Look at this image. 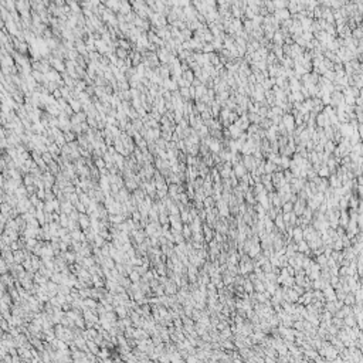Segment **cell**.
Instances as JSON below:
<instances>
[{
  "mask_svg": "<svg viewBox=\"0 0 363 363\" xmlns=\"http://www.w3.org/2000/svg\"><path fill=\"white\" fill-rule=\"evenodd\" d=\"M50 64H51V67H53V70L58 71V72H65L67 68H65V62H62V60H60V58H55V57H50L48 58Z\"/></svg>",
  "mask_w": 363,
  "mask_h": 363,
  "instance_id": "1",
  "label": "cell"
},
{
  "mask_svg": "<svg viewBox=\"0 0 363 363\" xmlns=\"http://www.w3.org/2000/svg\"><path fill=\"white\" fill-rule=\"evenodd\" d=\"M233 173H234V176L237 179H243L244 176L247 174V169H245V166L243 165V162L233 166Z\"/></svg>",
  "mask_w": 363,
  "mask_h": 363,
  "instance_id": "2",
  "label": "cell"
},
{
  "mask_svg": "<svg viewBox=\"0 0 363 363\" xmlns=\"http://www.w3.org/2000/svg\"><path fill=\"white\" fill-rule=\"evenodd\" d=\"M48 152L51 153V155H53L54 159H55V157H58V156H60V155L62 153V152H61V148H60V146H58V145L55 143V142H54V143H51V145L48 146Z\"/></svg>",
  "mask_w": 363,
  "mask_h": 363,
  "instance_id": "3",
  "label": "cell"
},
{
  "mask_svg": "<svg viewBox=\"0 0 363 363\" xmlns=\"http://www.w3.org/2000/svg\"><path fill=\"white\" fill-rule=\"evenodd\" d=\"M68 104H70V105H71V108H72V111H74L75 114H78V112H81V109H83V104L79 102L78 99L71 98L70 101H68Z\"/></svg>",
  "mask_w": 363,
  "mask_h": 363,
  "instance_id": "4",
  "label": "cell"
},
{
  "mask_svg": "<svg viewBox=\"0 0 363 363\" xmlns=\"http://www.w3.org/2000/svg\"><path fill=\"white\" fill-rule=\"evenodd\" d=\"M277 167H278V165L272 163L271 160L265 162V173H267V174H274L277 172Z\"/></svg>",
  "mask_w": 363,
  "mask_h": 363,
  "instance_id": "5",
  "label": "cell"
},
{
  "mask_svg": "<svg viewBox=\"0 0 363 363\" xmlns=\"http://www.w3.org/2000/svg\"><path fill=\"white\" fill-rule=\"evenodd\" d=\"M34 183H36V178H34L31 173L26 174V176H23V185L26 186V187H29V186H33Z\"/></svg>",
  "mask_w": 363,
  "mask_h": 363,
  "instance_id": "6",
  "label": "cell"
},
{
  "mask_svg": "<svg viewBox=\"0 0 363 363\" xmlns=\"http://www.w3.org/2000/svg\"><path fill=\"white\" fill-rule=\"evenodd\" d=\"M115 54L118 55V58H119V60H128V58H129V51H126V50H124V48H121V47H118V48H116Z\"/></svg>",
  "mask_w": 363,
  "mask_h": 363,
  "instance_id": "7",
  "label": "cell"
},
{
  "mask_svg": "<svg viewBox=\"0 0 363 363\" xmlns=\"http://www.w3.org/2000/svg\"><path fill=\"white\" fill-rule=\"evenodd\" d=\"M182 77H183V78H185V79H186V81H187V83H189V84H192V83H193V81H194V78H196V75H194V72H193V71H192V70H187V71H185V72H183V75H182Z\"/></svg>",
  "mask_w": 363,
  "mask_h": 363,
  "instance_id": "8",
  "label": "cell"
},
{
  "mask_svg": "<svg viewBox=\"0 0 363 363\" xmlns=\"http://www.w3.org/2000/svg\"><path fill=\"white\" fill-rule=\"evenodd\" d=\"M64 138H65L67 143H71V142H75V140H77V138H78V136H77L74 132H72V131H71V132H67V133H64Z\"/></svg>",
  "mask_w": 363,
  "mask_h": 363,
  "instance_id": "9",
  "label": "cell"
},
{
  "mask_svg": "<svg viewBox=\"0 0 363 363\" xmlns=\"http://www.w3.org/2000/svg\"><path fill=\"white\" fill-rule=\"evenodd\" d=\"M94 163H95V167H97L98 170L104 169V167H107V163H105V160H104L102 157H98V159H95Z\"/></svg>",
  "mask_w": 363,
  "mask_h": 363,
  "instance_id": "10",
  "label": "cell"
},
{
  "mask_svg": "<svg viewBox=\"0 0 363 363\" xmlns=\"http://www.w3.org/2000/svg\"><path fill=\"white\" fill-rule=\"evenodd\" d=\"M43 160H44L45 163H47V166H48L50 163L54 160V157H53V155H51L50 152H45V153H43Z\"/></svg>",
  "mask_w": 363,
  "mask_h": 363,
  "instance_id": "11",
  "label": "cell"
},
{
  "mask_svg": "<svg viewBox=\"0 0 363 363\" xmlns=\"http://www.w3.org/2000/svg\"><path fill=\"white\" fill-rule=\"evenodd\" d=\"M62 210H64V213H71L72 211V204H71V202H64L61 204Z\"/></svg>",
  "mask_w": 363,
  "mask_h": 363,
  "instance_id": "12",
  "label": "cell"
},
{
  "mask_svg": "<svg viewBox=\"0 0 363 363\" xmlns=\"http://www.w3.org/2000/svg\"><path fill=\"white\" fill-rule=\"evenodd\" d=\"M79 223L83 224L84 227H88V224H90V221H88V219H87V216L85 214H79Z\"/></svg>",
  "mask_w": 363,
  "mask_h": 363,
  "instance_id": "13",
  "label": "cell"
},
{
  "mask_svg": "<svg viewBox=\"0 0 363 363\" xmlns=\"http://www.w3.org/2000/svg\"><path fill=\"white\" fill-rule=\"evenodd\" d=\"M291 210H292V203H291V202L284 203V211H285V213H289Z\"/></svg>",
  "mask_w": 363,
  "mask_h": 363,
  "instance_id": "14",
  "label": "cell"
},
{
  "mask_svg": "<svg viewBox=\"0 0 363 363\" xmlns=\"http://www.w3.org/2000/svg\"><path fill=\"white\" fill-rule=\"evenodd\" d=\"M203 202H204V206H206V207L213 206V197H206Z\"/></svg>",
  "mask_w": 363,
  "mask_h": 363,
  "instance_id": "15",
  "label": "cell"
},
{
  "mask_svg": "<svg viewBox=\"0 0 363 363\" xmlns=\"http://www.w3.org/2000/svg\"><path fill=\"white\" fill-rule=\"evenodd\" d=\"M189 91H190V98L196 99V88H194L193 85H190V87H189Z\"/></svg>",
  "mask_w": 363,
  "mask_h": 363,
  "instance_id": "16",
  "label": "cell"
},
{
  "mask_svg": "<svg viewBox=\"0 0 363 363\" xmlns=\"http://www.w3.org/2000/svg\"><path fill=\"white\" fill-rule=\"evenodd\" d=\"M61 223H62V226H67V224H68V220H67L65 214H62V216H61Z\"/></svg>",
  "mask_w": 363,
  "mask_h": 363,
  "instance_id": "17",
  "label": "cell"
},
{
  "mask_svg": "<svg viewBox=\"0 0 363 363\" xmlns=\"http://www.w3.org/2000/svg\"><path fill=\"white\" fill-rule=\"evenodd\" d=\"M131 277H132V280H133V281H136L138 278H139V275H138L136 272H132V275H131Z\"/></svg>",
  "mask_w": 363,
  "mask_h": 363,
  "instance_id": "18",
  "label": "cell"
}]
</instances>
